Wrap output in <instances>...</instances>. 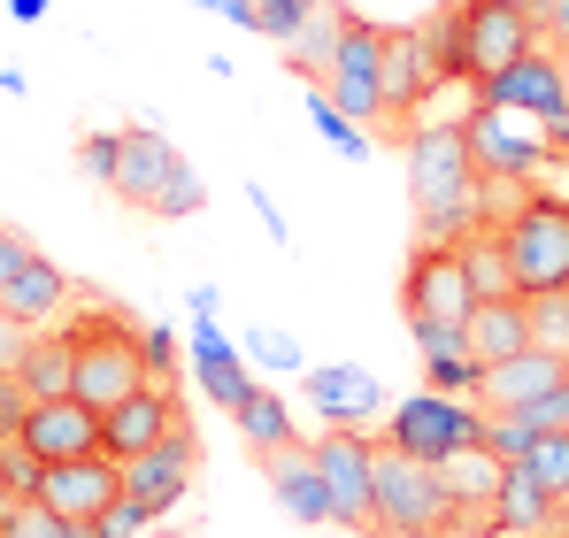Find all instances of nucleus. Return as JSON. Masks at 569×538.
<instances>
[{"label": "nucleus", "mask_w": 569, "mask_h": 538, "mask_svg": "<svg viewBox=\"0 0 569 538\" xmlns=\"http://www.w3.org/2000/svg\"><path fill=\"white\" fill-rule=\"evenodd\" d=\"M408 200H416V239L423 247H462L470 231H485V170L470 155L462 123H416L408 139Z\"/></svg>", "instance_id": "f257e3e1"}, {"label": "nucleus", "mask_w": 569, "mask_h": 538, "mask_svg": "<svg viewBox=\"0 0 569 538\" xmlns=\"http://www.w3.org/2000/svg\"><path fill=\"white\" fill-rule=\"evenodd\" d=\"M139 385H154V377H147V355H139V323H131L123 308H86V316L70 323V392L108 416V408L131 400Z\"/></svg>", "instance_id": "f03ea898"}, {"label": "nucleus", "mask_w": 569, "mask_h": 538, "mask_svg": "<svg viewBox=\"0 0 569 538\" xmlns=\"http://www.w3.org/2000/svg\"><path fill=\"white\" fill-rule=\"evenodd\" d=\"M86 170H93L116 200H131V208H147V216H162L170 185L186 178L192 162L170 147V139H162V131L123 123V131H93V139H86Z\"/></svg>", "instance_id": "7ed1b4c3"}, {"label": "nucleus", "mask_w": 569, "mask_h": 538, "mask_svg": "<svg viewBox=\"0 0 569 538\" xmlns=\"http://www.w3.org/2000/svg\"><path fill=\"white\" fill-rule=\"evenodd\" d=\"M500 247L516 269V292H569V192H523L500 216Z\"/></svg>", "instance_id": "20e7f679"}, {"label": "nucleus", "mask_w": 569, "mask_h": 538, "mask_svg": "<svg viewBox=\"0 0 569 538\" xmlns=\"http://www.w3.org/2000/svg\"><path fill=\"white\" fill-rule=\"evenodd\" d=\"M447 524H455V492L439 461L378 447V538H447Z\"/></svg>", "instance_id": "39448f33"}, {"label": "nucleus", "mask_w": 569, "mask_h": 538, "mask_svg": "<svg viewBox=\"0 0 569 538\" xmlns=\"http://www.w3.org/2000/svg\"><path fill=\"white\" fill-rule=\"evenodd\" d=\"M485 439V408L477 400H455V392H408L385 408V447L416 454V461H447Z\"/></svg>", "instance_id": "423d86ee"}, {"label": "nucleus", "mask_w": 569, "mask_h": 538, "mask_svg": "<svg viewBox=\"0 0 569 538\" xmlns=\"http://www.w3.org/2000/svg\"><path fill=\"white\" fill-rule=\"evenodd\" d=\"M308 454H316V469H323L331 524L378 538V439H370V431H323Z\"/></svg>", "instance_id": "0eeeda50"}, {"label": "nucleus", "mask_w": 569, "mask_h": 538, "mask_svg": "<svg viewBox=\"0 0 569 538\" xmlns=\"http://www.w3.org/2000/svg\"><path fill=\"white\" fill-rule=\"evenodd\" d=\"M477 308V277L462 247H423L408 255V277H400V316L408 323H470Z\"/></svg>", "instance_id": "6e6552de"}, {"label": "nucleus", "mask_w": 569, "mask_h": 538, "mask_svg": "<svg viewBox=\"0 0 569 538\" xmlns=\"http://www.w3.org/2000/svg\"><path fill=\"white\" fill-rule=\"evenodd\" d=\"M485 108H508V116H523V123H539V131H555L569 116V70L555 47H531L523 62H508L500 78H485L477 86Z\"/></svg>", "instance_id": "1a4fd4ad"}, {"label": "nucleus", "mask_w": 569, "mask_h": 538, "mask_svg": "<svg viewBox=\"0 0 569 538\" xmlns=\"http://www.w3.org/2000/svg\"><path fill=\"white\" fill-rule=\"evenodd\" d=\"M531 47H539L531 8H516V0H462V70H470V86L500 78V70L523 62Z\"/></svg>", "instance_id": "9d476101"}, {"label": "nucleus", "mask_w": 569, "mask_h": 538, "mask_svg": "<svg viewBox=\"0 0 569 538\" xmlns=\"http://www.w3.org/2000/svg\"><path fill=\"white\" fill-rule=\"evenodd\" d=\"M462 131H470V155H477V170H485V185H523L547 162V131L523 123V116H508V108L477 100L470 116H462Z\"/></svg>", "instance_id": "9b49d317"}, {"label": "nucleus", "mask_w": 569, "mask_h": 538, "mask_svg": "<svg viewBox=\"0 0 569 538\" xmlns=\"http://www.w3.org/2000/svg\"><path fill=\"white\" fill-rule=\"evenodd\" d=\"M378 70H385V123H416V108L439 92V70H431V47H423V23H378Z\"/></svg>", "instance_id": "f8f14e48"}, {"label": "nucleus", "mask_w": 569, "mask_h": 538, "mask_svg": "<svg viewBox=\"0 0 569 538\" xmlns=\"http://www.w3.org/2000/svg\"><path fill=\"white\" fill-rule=\"evenodd\" d=\"M323 92H331V108H339V116H355L362 131H378V123H385V70H378V23H370V16H355V23H347V39H339V54H331Z\"/></svg>", "instance_id": "ddd939ff"}, {"label": "nucleus", "mask_w": 569, "mask_h": 538, "mask_svg": "<svg viewBox=\"0 0 569 538\" xmlns=\"http://www.w3.org/2000/svg\"><path fill=\"white\" fill-rule=\"evenodd\" d=\"M300 392H308V408H316L331 431H370L385 416V385L370 369H355V361H316V369H300Z\"/></svg>", "instance_id": "4468645a"}, {"label": "nucleus", "mask_w": 569, "mask_h": 538, "mask_svg": "<svg viewBox=\"0 0 569 538\" xmlns=\"http://www.w3.org/2000/svg\"><path fill=\"white\" fill-rule=\"evenodd\" d=\"M192 469H200V439H192V424H186V431H170L162 447H147V454L123 461V500L170 516V508L192 492Z\"/></svg>", "instance_id": "2eb2a0df"}, {"label": "nucleus", "mask_w": 569, "mask_h": 538, "mask_svg": "<svg viewBox=\"0 0 569 538\" xmlns=\"http://www.w3.org/2000/svg\"><path fill=\"white\" fill-rule=\"evenodd\" d=\"M170 431H186V408H178V392H170V385H139L131 400H116V408L100 416V454L131 461V454L162 447Z\"/></svg>", "instance_id": "dca6fc26"}, {"label": "nucleus", "mask_w": 569, "mask_h": 538, "mask_svg": "<svg viewBox=\"0 0 569 538\" xmlns=\"http://www.w3.org/2000/svg\"><path fill=\"white\" fill-rule=\"evenodd\" d=\"M39 500H47L54 516H70V524H93V516H108V508L123 500V461H116V454L54 461V469L39 477Z\"/></svg>", "instance_id": "f3484780"}, {"label": "nucleus", "mask_w": 569, "mask_h": 538, "mask_svg": "<svg viewBox=\"0 0 569 538\" xmlns=\"http://www.w3.org/2000/svg\"><path fill=\"white\" fill-rule=\"evenodd\" d=\"M562 385H569V355L531 347V355L492 361V369L477 377V408H485V416H523V408H539V400L562 392Z\"/></svg>", "instance_id": "a211bd4d"}, {"label": "nucleus", "mask_w": 569, "mask_h": 538, "mask_svg": "<svg viewBox=\"0 0 569 538\" xmlns=\"http://www.w3.org/2000/svg\"><path fill=\"white\" fill-rule=\"evenodd\" d=\"M16 439L39 454L47 469H54V461H86V454H100V408H86L78 392H62V400H31V416H23Z\"/></svg>", "instance_id": "6ab92c4d"}, {"label": "nucleus", "mask_w": 569, "mask_h": 538, "mask_svg": "<svg viewBox=\"0 0 569 538\" xmlns=\"http://www.w3.org/2000/svg\"><path fill=\"white\" fill-rule=\"evenodd\" d=\"M462 339H470V355L492 369V361H516L531 355V300L523 292H508V300H477L470 323H462Z\"/></svg>", "instance_id": "aec40b11"}, {"label": "nucleus", "mask_w": 569, "mask_h": 538, "mask_svg": "<svg viewBox=\"0 0 569 538\" xmlns=\"http://www.w3.org/2000/svg\"><path fill=\"white\" fill-rule=\"evenodd\" d=\"M62 300H70V269H54L39 247H31V262L16 269V277H0V308H8L23 331H47Z\"/></svg>", "instance_id": "412c9836"}, {"label": "nucleus", "mask_w": 569, "mask_h": 538, "mask_svg": "<svg viewBox=\"0 0 569 538\" xmlns=\"http://www.w3.org/2000/svg\"><path fill=\"white\" fill-rule=\"evenodd\" d=\"M262 469H270V492H278L284 516H300V524H331V492H323V469H316V454H308V447L262 454Z\"/></svg>", "instance_id": "4be33fe9"}, {"label": "nucleus", "mask_w": 569, "mask_h": 538, "mask_svg": "<svg viewBox=\"0 0 569 538\" xmlns=\"http://www.w3.org/2000/svg\"><path fill=\"white\" fill-rule=\"evenodd\" d=\"M192 377H200V392L223 400V408H239V400L254 392V377H247L239 347L223 339V323H192Z\"/></svg>", "instance_id": "5701e85b"}, {"label": "nucleus", "mask_w": 569, "mask_h": 538, "mask_svg": "<svg viewBox=\"0 0 569 538\" xmlns=\"http://www.w3.org/2000/svg\"><path fill=\"white\" fill-rule=\"evenodd\" d=\"M347 23H355V8L323 0V8L300 23V39L284 47V70H292L300 86H323V78H331V54H339V39H347Z\"/></svg>", "instance_id": "b1692460"}, {"label": "nucleus", "mask_w": 569, "mask_h": 538, "mask_svg": "<svg viewBox=\"0 0 569 538\" xmlns=\"http://www.w3.org/2000/svg\"><path fill=\"white\" fill-rule=\"evenodd\" d=\"M439 477H447V492H455V508H492L500 500V485H508V461L485 447H462V454H447L439 461Z\"/></svg>", "instance_id": "393cba45"}, {"label": "nucleus", "mask_w": 569, "mask_h": 538, "mask_svg": "<svg viewBox=\"0 0 569 538\" xmlns=\"http://www.w3.org/2000/svg\"><path fill=\"white\" fill-rule=\"evenodd\" d=\"M231 424H239V439L254 454H284V447H300V431H292V408H284V392H247L239 408H231Z\"/></svg>", "instance_id": "a878e982"}, {"label": "nucleus", "mask_w": 569, "mask_h": 538, "mask_svg": "<svg viewBox=\"0 0 569 538\" xmlns=\"http://www.w3.org/2000/svg\"><path fill=\"white\" fill-rule=\"evenodd\" d=\"M16 385L31 400H62L70 392V331H31V347L16 361Z\"/></svg>", "instance_id": "bb28decb"}, {"label": "nucleus", "mask_w": 569, "mask_h": 538, "mask_svg": "<svg viewBox=\"0 0 569 538\" xmlns=\"http://www.w3.org/2000/svg\"><path fill=\"white\" fill-rule=\"evenodd\" d=\"M492 508H500V531H547V524L562 516V500H555L531 469H508V485H500Z\"/></svg>", "instance_id": "cd10ccee"}, {"label": "nucleus", "mask_w": 569, "mask_h": 538, "mask_svg": "<svg viewBox=\"0 0 569 538\" xmlns=\"http://www.w3.org/2000/svg\"><path fill=\"white\" fill-rule=\"evenodd\" d=\"M423 47H431L439 86H470V70H462V0H439L423 16Z\"/></svg>", "instance_id": "c85d7f7f"}, {"label": "nucleus", "mask_w": 569, "mask_h": 538, "mask_svg": "<svg viewBox=\"0 0 569 538\" xmlns=\"http://www.w3.org/2000/svg\"><path fill=\"white\" fill-rule=\"evenodd\" d=\"M462 255H470L477 300H508V292H516V269H508V247H500V223L470 231V239H462Z\"/></svg>", "instance_id": "c756f323"}, {"label": "nucleus", "mask_w": 569, "mask_h": 538, "mask_svg": "<svg viewBox=\"0 0 569 538\" xmlns=\"http://www.w3.org/2000/svg\"><path fill=\"white\" fill-rule=\"evenodd\" d=\"M300 100H308V123L331 139V155H347V162H370V131H362L355 116H339V108H331V92H323V86H300Z\"/></svg>", "instance_id": "7c9ffc66"}, {"label": "nucleus", "mask_w": 569, "mask_h": 538, "mask_svg": "<svg viewBox=\"0 0 569 538\" xmlns=\"http://www.w3.org/2000/svg\"><path fill=\"white\" fill-rule=\"evenodd\" d=\"M0 538H93V531L70 524V516H54L47 500H8L0 492Z\"/></svg>", "instance_id": "2f4dec72"}, {"label": "nucleus", "mask_w": 569, "mask_h": 538, "mask_svg": "<svg viewBox=\"0 0 569 538\" xmlns=\"http://www.w3.org/2000/svg\"><path fill=\"white\" fill-rule=\"evenodd\" d=\"M516 469H531L555 500H569V431H539V439H531V454H523Z\"/></svg>", "instance_id": "473e14b6"}, {"label": "nucleus", "mask_w": 569, "mask_h": 538, "mask_svg": "<svg viewBox=\"0 0 569 538\" xmlns=\"http://www.w3.org/2000/svg\"><path fill=\"white\" fill-rule=\"evenodd\" d=\"M39 477H47V461L23 447V439L0 447V492H8V500H39Z\"/></svg>", "instance_id": "72a5a7b5"}, {"label": "nucleus", "mask_w": 569, "mask_h": 538, "mask_svg": "<svg viewBox=\"0 0 569 538\" xmlns=\"http://www.w3.org/2000/svg\"><path fill=\"white\" fill-rule=\"evenodd\" d=\"M316 8H323V0H254V31H262V39H278V47H292V39H300V23H308Z\"/></svg>", "instance_id": "f704fd0d"}, {"label": "nucleus", "mask_w": 569, "mask_h": 538, "mask_svg": "<svg viewBox=\"0 0 569 538\" xmlns=\"http://www.w3.org/2000/svg\"><path fill=\"white\" fill-rule=\"evenodd\" d=\"M531 347L569 355V292H539V300H531Z\"/></svg>", "instance_id": "c9c22d12"}, {"label": "nucleus", "mask_w": 569, "mask_h": 538, "mask_svg": "<svg viewBox=\"0 0 569 538\" xmlns=\"http://www.w3.org/2000/svg\"><path fill=\"white\" fill-rule=\"evenodd\" d=\"M154 524H162L154 508H139V500H116L108 516H93V524H86V531H93V538H147Z\"/></svg>", "instance_id": "e433bc0d"}, {"label": "nucleus", "mask_w": 569, "mask_h": 538, "mask_svg": "<svg viewBox=\"0 0 569 538\" xmlns=\"http://www.w3.org/2000/svg\"><path fill=\"white\" fill-rule=\"evenodd\" d=\"M531 439H539V431H531V424H523V416H485V447L500 454V461H508V469H516V461H523V454H531Z\"/></svg>", "instance_id": "4c0bfd02"}, {"label": "nucleus", "mask_w": 569, "mask_h": 538, "mask_svg": "<svg viewBox=\"0 0 569 538\" xmlns=\"http://www.w3.org/2000/svg\"><path fill=\"white\" fill-rule=\"evenodd\" d=\"M408 339H416V355H423V361L470 355V339H462V323H408Z\"/></svg>", "instance_id": "58836bf2"}, {"label": "nucleus", "mask_w": 569, "mask_h": 538, "mask_svg": "<svg viewBox=\"0 0 569 538\" xmlns=\"http://www.w3.org/2000/svg\"><path fill=\"white\" fill-rule=\"evenodd\" d=\"M531 23H539V47H555L569 62V0H531Z\"/></svg>", "instance_id": "ea45409f"}, {"label": "nucleus", "mask_w": 569, "mask_h": 538, "mask_svg": "<svg viewBox=\"0 0 569 538\" xmlns=\"http://www.w3.org/2000/svg\"><path fill=\"white\" fill-rule=\"evenodd\" d=\"M139 355H147V377L162 385V377H170V361H178V347H170V331H162V323H139Z\"/></svg>", "instance_id": "a19ab883"}, {"label": "nucleus", "mask_w": 569, "mask_h": 538, "mask_svg": "<svg viewBox=\"0 0 569 538\" xmlns=\"http://www.w3.org/2000/svg\"><path fill=\"white\" fill-rule=\"evenodd\" d=\"M23 416H31V392H23L16 377H0V447L23 431Z\"/></svg>", "instance_id": "79ce46f5"}, {"label": "nucleus", "mask_w": 569, "mask_h": 538, "mask_svg": "<svg viewBox=\"0 0 569 538\" xmlns=\"http://www.w3.org/2000/svg\"><path fill=\"white\" fill-rule=\"evenodd\" d=\"M247 347H254V361H270V369H300V347L284 331H247Z\"/></svg>", "instance_id": "37998d69"}, {"label": "nucleus", "mask_w": 569, "mask_h": 538, "mask_svg": "<svg viewBox=\"0 0 569 538\" xmlns=\"http://www.w3.org/2000/svg\"><path fill=\"white\" fill-rule=\"evenodd\" d=\"M23 347H31V331L0 308V377H16V361H23Z\"/></svg>", "instance_id": "c03bdc74"}, {"label": "nucleus", "mask_w": 569, "mask_h": 538, "mask_svg": "<svg viewBox=\"0 0 569 538\" xmlns=\"http://www.w3.org/2000/svg\"><path fill=\"white\" fill-rule=\"evenodd\" d=\"M23 262H31V239H16V231H0V277H16Z\"/></svg>", "instance_id": "a18cd8bd"}, {"label": "nucleus", "mask_w": 569, "mask_h": 538, "mask_svg": "<svg viewBox=\"0 0 569 538\" xmlns=\"http://www.w3.org/2000/svg\"><path fill=\"white\" fill-rule=\"evenodd\" d=\"M247 200L262 208V231H270V239H284V216H278V208H270V192H262V185H247Z\"/></svg>", "instance_id": "49530a36"}, {"label": "nucleus", "mask_w": 569, "mask_h": 538, "mask_svg": "<svg viewBox=\"0 0 569 538\" xmlns=\"http://www.w3.org/2000/svg\"><path fill=\"white\" fill-rule=\"evenodd\" d=\"M8 16H16V23H39V16H47V0H8Z\"/></svg>", "instance_id": "de8ad7c7"}, {"label": "nucleus", "mask_w": 569, "mask_h": 538, "mask_svg": "<svg viewBox=\"0 0 569 538\" xmlns=\"http://www.w3.org/2000/svg\"><path fill=\"white\" fill-rule=\"evenodd\" d=\"M223 16L231 23H254V0H223Z\"/></svg>", "instance_id": "09e8293b"}, {"label": "nucleus", "mask_w": 569, "mask_h": 538, "mask_svg": "<svg viewBox=\"0 0 569 538\" xmlns=\"http://www.w3.org/2000/svg\"><path fill=\"white\" fill-rule=\"evenodd\" d=\"M200 8H223V0H200Z\"/></svg>", "instance_id": "8fccbe9b"}, {"label": "nucleus", "mask_w": 569, "mask_h": 538, "mask_svg": "<svg viewBox=\"0 0 569 538\" xmlns=\"http://www.w3.org/2000/svg\"><path fill=\"white\" fill-rule=\"evenodd\" d=\"M516 8H531V0H516Z\"/></svg>", "instance_id": "3c124183"}]
</instances>
